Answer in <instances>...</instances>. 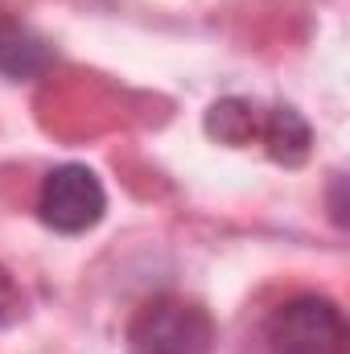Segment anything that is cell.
Listing matches in <instances>:
<instances>
[{"instance_id": "cell-1", "label": "cell", "mask_w": 350, "mask_h": 354, "mask_svg": "<svg viewBox=\"0 0 350 354\" xmlns=\"http://www.w3.org/2000/svg\"><path fill=\"white\" fill-rule=\"evenodd\" d=\"M268 354H342L347 322L330 297H293L264 322Z\"/></svg>"}, {"instance_id": "cell-6", "label": "cell", "mask_w": 350, "mask_h": 354, "mask_svg": "<svg viewBox=\"0 0 350 354\" xmlns=\"http://www.w3.org/2000/svg\"><path fill=\"white\" fill-rule=\"evenodd\" d=\"M260 115H264V103L239 99V95L219 99L206 111V136L227 145V149H248L252 140H260Z\"/></svg>"}, {"instance_id": "cell-4", "label": "cell", "mask_w": 350, "mask_h": 354, "mask_svg": "<svg viewBox=\"0 0 350 354\" xmlns=\"http://www.w3.org/2000/svg\"><path fill=\"white\" fill-rule=\"evenodd\" d=\"M260 145L276 165L297 169V165L309 161L313 132H309V124H305V115L297 107L276 103V107H264V115H260Z\"/></svg>"}, {"instance_id": "cell-7", "label": "cell", "mask_w": 350, "mask_h": 354, "mask_svg": "<svg viewBox=\"0 0 350 354\" xmlns=\"http://www.w3.org/2000/svg\"><path fill=\"white\" fill-rule=\"evenodd\" d=\"M21 313H25V297L17 288V280L0 268V326H12Z\"/></svg>"}, {"instance_id": "cell-3", "label": "cell", "mask_w": 350, "mask_h": 354, "mask_svg": "<svg viewBox=\"0 0 350 354\" xmlns=\"http://www.w3.org/2000/svg\"><path fill=\"white\" fill-rule=\"evenodd\" d=\"M42 223L62 231V235H83L91 231L103 210H107V194L103 181L91 174L87 165H58L42 181V198H37Z\"/></svg>"}, {"instance_id": "cell-5", "label": "cell", "mask_w": 350, "mask_h": 354, "mask_svg": "<svg viewBox=\"0 0 350 354\" xmlns=\"http://www.w3.org/2000/svg\"><path fill=\"white\" fill-rule=\"evenodd\" d=\"M50 66V46L21 21L0 12V75L4 79H37Z\"/></svg>"}, {"instance_id": "cell-2", "label": "cell", "mask_w": 350, "mask_h": 354, "mask_svg": "<svg viewBox=\"0 0 350 354\" xmlns=\"http://www.w3.org/2000/svg\"><path fill=\"white\" fill-rule=\"evenodd\" d=\"M128 338L136 354H210L214 322L185 297H157L136 309Z\"/></svg>"}]
</instances>
